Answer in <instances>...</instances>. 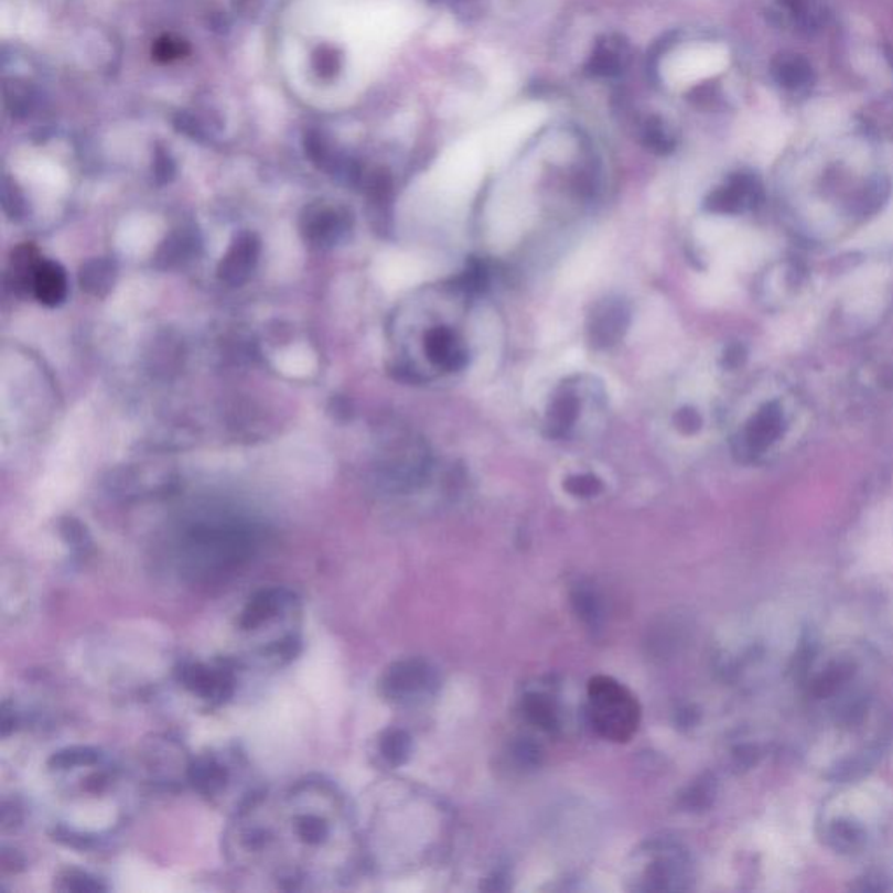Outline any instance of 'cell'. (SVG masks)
I'll use <instances>...</instances> for the list:
<instances>
[{
    "label": "cell",
    "instance_id": "7402d4cb",
    "mask_svg": "<svg viewBox=\"0 0 893 893\" xmlns=\"http://www.w3.org/2000/svg\"><path fill=\"white\" fill-rule=\"evenodd\" d=\"M117 280V266L112 259L107 257H97V259H89L84 262L79 269V284L84 292L89 295L101 297L109 295L110 290L114 289Z\"/></svg>",
    "mask_w": 893,
    "mask_h": 893
},
{
    "label": "cell",
    "instance_id": "f1b7e54d",
    "mask_svg": "<svg viewBox=\"0 0 893 893\" xmlns=\"http://www.w3.org/2000/svg\"><path fill=\"white\" fill-rule=\"evenodd\" d=\"M563 488L572 496L581 497V499H590L602 493V482L599 476L583 473V475H572L563 482Z\"/></svg>",
    "mask_w": 893,
    "mask_h": 893
},
{
    "label": "cell",
    "instance_id": "d4e9b609",
    "mask_svg": "<svg viewBox=\"0 0 893 893\" xmlns=\"http://www.w3.org/2000/svg\"><path fill=\"white\" fill-rule=\"evenodd\" d=\"M524 714L535 727L541 728L548 733L559 730L556 707L544 695H527L524 700Z\"/></svg>",
    "mask_w": 893,
    "mask_h": 893
},
{
    "label": "cell",
    "instance_id": "ffe728a7",
    "mask_svg": "<svg viewBox=\"0 0 893 893\" xmlns=\"http://www.w3.org/2000/svg\"><path fill=\"white\" fill-rule=\"evenodd\" d=\"M637 137L644 147L656 154H670L677 146V131L665 117L649 114L635 122Z\"/></svg>",
    "mask_w": 893,
    "mask_h": 893
},
{
    "label": "cell",
    "instance_id": "e575fe53",
    "mask_svg": "<svg viewBox=\"0 0 893 893\" xmlns=\"http://www.w3.org/2000/svg\"><path fill=\"white\" fill-rule=\"evenodd\" d=\"M515 757L524 766H532L539 761V749L536 747L535 743H518L517 747H515Z\"/></svg>",
    "mask_w": 893,
    "mask_h": 893
},
{
    "label": "cell",
    "instance_id": "9a60e30c",
    "mask_svg": "<svg viewBox=\"0 0 893 893\" xmlns=\"http://www.w3.org/2000/svg\"><path fill=\"white\" fill-rule=\"evenodd\" d=\"M230 773L229 764L222 761L217 754H201V756L191 757L187 770V784L196 790L201 796L214 797L220 796L229 785Z\"/></svg>",
    "mask_w": 893,
    "mask_h": 893
},
{
    "label": "cell",
    "instance_id": "ba28073f",
    "mask_svg": "<svg viewBox=\"0 0 893 893\" xmlns=\"http://www.w3.org/2000/svg\"><path fill=\"white\" fill-rule=\"evenodd\" d=\"M297 604L299 602L292 590L283 587L259 590L248 599L239 613L238 628L245 634H257L263 626L283 618L284 614L295 613Z\"/></svg>",
    "mask_w": 893,
    "mask_h": 893
},
{
    "label": "cell",
    "instance_id": "3957f363",
    "mask_svg": "<svg viewBox=\"0 0 893 893\" xmlns=\"http://www.w3.org/2000/svg\"><path fill=\"white\" fill-rule=\"evenodd\" d=\"M589 716L599 735L611 742H628L639 728L641 707L618 680L598 676L589 685Z\"/></svg>",
    "mask_w": 893,
    "mask_h": 893
},
{
    "label": "cell",
    "instance_id": "7c38bea8",
    "mask_svg": "<svg viewBox=\"0 0 893 893\" xmlns=\"http://www.w3.org/2000/svg\"><path fill=\"white\" fill-rule=\"evenodd\" d=\"M632 62V46L622 34H605L593 44L587 72L599 79H614L628 71Z\"/></svg>",
    "mask_w": 893,
    "mask_h": 893
},
{
    "label": "cell",
    "instance_id": "d6986e66",
    "mask_svg": "<svg viewBox=\"0 0 893 893\" xmlns=\"http://www.w3.org/2000/svg\"><path fill=\"white\" fill-rule=\"evenodd\" d=\"M200 250V236L194 229H176L164 239L155 254V263L159 269L179 268L182 263L193 259Z\"/></svg>",
    "mask_w": 893,
    "mask_h": 893
},
{
    "label": "cell",
    "instance_id": "52a82bcc",
    "mask_svg": "<svg viewBox=\"0 0 893 893\" xmlns=\"http://www.w3.org/2000/svg\"><path fill=\"white\" fill-rule=\"evenodd\" d=\"M631 305L620 297H607L593 305L587 322V337L593 349H610L622 343L631 326Z\"/></svg>",
    "mask_w": 893,
    "mask_h": 893
},
{
    "label": "cell",
    "instance_id": "7a4b0ae2",
    "mask_svg": "<svg viewBox=\"0 0 893 893\" xmlns=\"http://www.w3.org/2000/svg\"><path fill=\"white\" fill-rule=\"evenodd\" d=\"M254 527L229 517H209L187 526L176 544L180 574L196 583L220 580L254 556Z\"/></svg>",
    "mask_w": 893,
    "mask_h": 893
},
{
    "label": "cell",
    "instance_id": "d590c367",
    "mask_svg": "<svg viewBox=\"0 0 893 893\" xmlns=\"http://www.w3.org/2000/svg\"><path fill=\"white\" fill-rule=\"evenodd\" d=\"M18 718L14 710H9L8 703L2 709V736H8L17 728Z\"/></svg>",
    "mask_w": 893,
    "mask_h": 893
},
{
    "label": "cell",
    "instance_id": "f546056e",
    "mask_svg": "<svg viewBox=\"0 0 893 893\" xmlns=\"http://www.w3.org/2000/svg\"><path fill=\"white\" fill-rule=\"evenodd\" d=\"M60 532H62V538L65 539V544L68 547H72V550L76 551V553H84L86 548L89 547V535L86 527L76 520V518H65L60 524Z\"/></svg>",
    "mask_w": 893,
    "mask_h": 893
},
{
    "label": "cell",
    "instance_id": "8fae6325",
    "mask_svg": "<svg viewBox=\"0 0 893 893\" xmlns=\"http://www.w3.org/2000/svg\"><path fill=\"white\" fill-rule=\"evenodd\" d=\"M583 383H563L548 404L545 430L550 439H568L580 419L581 404H583Z\"/></svg>",
    "mask_w": 893,
    "mask_h": 893
},
{
    "label": "cell",
    "instance_id": "8d00e7d4",
    "mask_svg": "<svg viewBox=\"0 0 893 893\" xmlns=\"http://www.w3.org/2000/svg\"><path fill=\"white\" fill-rule=\"evenodd\" d=\"M2 865H4L6 871H17L18 865H23V859L18 853L4 850L2 852Z\"/></svg>",
    "mask_w": 893,
    "mask_h": 893
},
{
    "label": "cell",
    "instance_id": "5bb4252c",
    "mask_svg": "<svg viewBox=\"0 0 893 893\" xmlns=\"http://www.w3.org/2000/svg\"><path fill=\"white\" fill-rule=\"evenodd\" d=\"M424 351L430 364L443 372L463 370L470 359L463 341L449 326L430 329L424 337Z\"/></svg>",
    "mask_w": 893,
    "mask_h": 893
},
{
    "label": "cell",
    "instance_id": "4316f807",
    "mask_svg": "<svg viewBox=\"0 0 893 893\" xmlns=\"http://www.w3.org/2000/svg\"><path fill=\"white\" fill-rule=\"evenodd\" d=\"M55 889L60 892H105L107 885L80 869H65L56 876Z\"/></svg>",
    "mask_w": 893,
    "mask_h": 893
},
{
    "label": "cell",
    "instance_id": "8992f818",
    "mask_svg": "<svg viewBox=\"0 0 893 893\" xmlns=\"http://www.w3.org/2000/svg\"><path fill=\"white\" fill-rule=\"evenodd\" d=\"M646 868L641 871V890H682L689 880V860L673 844H656L646 852Z\"/></svg>",
    "mask_w": 893,
    "mask_h": 893
},
{
    "label": "cell",
    "instance_id": "e0dca14e",
    "mask_svg": "<svg viewBox=\"0 0 893 893\" xmlns=\"http://www.w3.org/2000/svg\"><path fill=\"white\" fill-rule=\"evenodd\" d=\"M32 295L47 308H58L68 297L67 271L55 260H42L35 272Z\"/></svg>",
    "mask_w": 893,
    "mask_h": 893
},
{
    "label": "cell",
    "instance_id": "1f68e13d",
    "mask_svg": "<svg viewBox=\"0 0 893 893\" xmlns=\"http://www.w3.org/2000/svg\"><path fill=\"white\" fill-rule=\"evenodd\" d=\"M864 835L860 831L859 827L850 822H836L832 827L831 839L835 841L836 848L841 850H853L859 847Z\"/></svg>",
    "mask_w": 893,
    "mask_h": 893
},
{
    "label": "cell",
    "instance_id": "4fadbf2b",
    "mask_svg": "<svg viewBox=\"0 0 893 893\" xmlns=\"http://www.w3.org/2000/svg\"><path fill=\"white\" fill-rule=\"evenodd\" d=\"M760 196V182L751 173H735L727 180V184L709 194L706 208L714 214H739L756 205Z\"/></svg>",
    "mask_w": 893,
    "mask_h": 893
},
{
    "label": "cell",
    "instance_id": "5b68a950",
    "mask_svg": "<svg viewBox=\"0 0 893 893\" xmlns=\"http://www.w3.org/2000/svg\"><path fill=\"white\" fill-rule=\"evenodd\" d=\"M439 680L427 661L401 660L392 664L380 679V693L386 700L407 706L428 697L437 689Z\"/></svg>",
    "mask_w": 893,
    "mask_h": 893
},
{
    "label": "cell",
    "instance_id": "83f0119b",
    "mask_svg": "<svg viewBox=\"0 0 893 893\" xmlns=\"http://www.w3.org/2000/svg\"><path fill=\"white\" fill-rule=\"evenodd\" d=\"M572 605H574V611H577L578 616H580L590 628H599V626H601L602 611L595 592L587 589V587H578V589L572 592Z\"/></svg>",
    "mask_w": 893,
    "mask_h": 893
},
{
    "label": "cell",
    "instance_id": "9c48e42d",
    "mask_svg": "<svg viewBox=\"0 0 893 893\" xmlns=\"http://www.w3.org/2000/svg\"><path fill=\"white\" fill-rule=\"evenodd\" d=\"M351 230V215L337 206L318 203L305 208L301 217V234L305 243L318 250H329L344 241Z\"/></svg>",
    "mask_w": 893,
    "mask_h": 893
},
{
    "label": "cell",
    "instance_id": "277c9868",
    "mask_svg": "<svg viewBox=\"0 0 893 893\" xmlns=\"http://www.w3.org/2000/svg\"><path fill=\"white\" fill-rule=\"evenodd\" d=\"M180 685L189 693L208 703L209 707L224 706L233 698L236 689V674L229 660L191 661L176 670Z\"/></svg>",
    "mask_w": 893,
    "mask_h": 893
},
{
    "label": "cell",
    "instance_id": "44dd1931",
    "mask_svg": "<svg viewBox=\"0 0 893 893\" xmlns=\"http://www.w3.org/2000/svg\"><path fill=\"white\" fill-rule=\"evenodd\" d=\"M42 260L44 259H41L37 248L32 243L20 245L13 251V257L9 262V280H11L14 292L20 293V295H26V293L32 295L35 272H37Z\"/></svg>",
    "mask_w": 893,
    "mask_h": 893
},
{
    "label": "cell",
    "instance_id": "2e32d148",
    "mask_svg": "<svg viewBox=\"0 0 893 893\" xmlns=\"http://www.w3.org/2000/svg\"><path fill=\"white\" fill-rule=\"evenodd\" d=\"M772 77L777 86L793 95L808 92L815 83V72L811 63L797 53H781L772 62Z\"/></svg>",
    "mask_w": 893,
    "mask_h": 893
},
{
    "label": "cell",
    "instance_id": "74e56055",
    "mask_svg": "<svg viewBox=\"0 0 893 893\" xmlns=\"http://www.w3.org/2000/svg\"><path fill=\"white\" fill-rule=\"evenodd\" d=\"M742 358L743 353L739 346L730 347V349L727 351V355H724V365L730 368L736 367V365H740V362H742Z\"/></svg>",
    "mask_w": 893,
    "mask_h": 893
},
{
    "label": "cell",
    "instance_id": "d6a6232c",
    "mask_svg": "<svg viewBox=\"0 0 893 893\" xmlns=\"http://www.w3.org/2000/svg\"><path fill=\"white\" fill-rule=\"evenodd\" d=\"M674 422H676L677 430L685 434L697 433V431L701 428L700 413H698L697 410L691 409V407L680 409L679 412L676 413Z\"/></svg>",
    "mask_w": 893,
    "mask_h": 893
},
{
    "label": "cell",
    "instance_id": "30bf717a",
    "mask_svg": "<svg viewBox=\"0 0 893 893\" xmlns=\"http://www.w3.org/2000/svg\"><path fill=\"white\" fill-rule=\"evenodd\" d=\"M259 259V236L250 230H241L234 236L229 248L218 263V278L229 287H241L254 276Z\"/></svg>",
    "mask_w": 893,
    "mask_h": 893
},
{
    "label": "cell",
    "instance_id": "cb8c5ba5",
    "mask_svg": "<svg viewBox=\"0 0 893 893\" xmlns=\"http://www.w3.org/2000/svg\"><path fill=\"white\" fill-rule=\"evenodd\" d=\"M379 752L386 764L397 768L412 754V739L404 730H388L379 740Z\"/></svg>",
    "mask_w": 893,
    "mask_h": 893
},
{
    "label": "cell",
    "instance_id": "836d02e7",
    "mask_svg": "<svg viewBox=\"0 0 893 893\" xmlns=\"http://www.w3.org/2000/svg\"><path fill=\"white\" fill-rule=\"evenodd\" d=\"M4 209L9 218H13V220L14 218H17V220L18 218H23L26 214L25 200L21 197L17 189L9 187L8 184H6L4 187Z\"/></svg>",
    "mask_w": 893,
    "mask_h": 893
},
{
    "label": "cell",
    "instance_id": "603a6c76",
    "mask_svg": "<svg viewBox=\"0 0 893 893\" xmlns=\"http://www.w3.org/2000/svg\"><path fill=\"white\" fill-rule=\"evenodd\" d=\"M101 763V754L98 749L84 747V745H76V747L62 749L55 752L47 761V768L51 772H74L79 768H93Z\"/></svg>",
    "mask_w": 893,
    "mask_h": 893
},
{
    "label": "cell",
    "instance_id": "ac0fdd59",
    "mask_svg": "<svg viewBox=\"0 0 893 893\" xmlns=\"http://www.w3.org/2000/svg\"><path fill=\"white\" fill-rule=\"evenodd\" d=\"M782 424H784V419H782L781 409L777 406L764 407L745 428L742 437V451L745 454H760L770 443L781 437Z\"/></svg>",
    "mask_w": 893,
    "mask_h": 893
},
{
    "label": "cell",
    "instance_id": "4dcf8cb0",
    "mask_svg": "<svg viewBox=\"0 0 893 893\" xmlns=\"http://www.w3.org/2000/svg\"><path fill=\"white\" fill-rule=\"evenodd\" d=\"M452 13L464 23H473L484 17L488 0H445Z\"/></svg>",
    "mask_w": 893,
    "mask_h": 893
},
{
    "label": "cell",
    "instance_id": "6da1fadb",
    "mask_svg": "<svg viewBox=\"0 0 893 893\" xmlns=\"http://www.w3.org/2000/svg\"><path fill=\"white\" fill-rule=\"evenodd\" d=\"M224 847L243 873L268 878L289 892L338 885L358 860L351 811L323 778L250 794L236 808Z\"/></svg>",
    "mask_w": 893,
    "mask_h": 893
},
{
    "label": "cell",
    "instance_id": "484cf974",
    "mask_svg": "<svg viewBox=\"0 0 893 893\" xmlns=\"http://www.w3.org/2000/svg\"><path fill=\"white\" fill-rule=\"evenodd\" d=\"M778 2L793 18L794 23L801 25L803 29H818L826 20L822 4L818 0H778Z\"/></svg>",
    "mask_w": 893,
    "mask_h": 893
}]
</instances>
